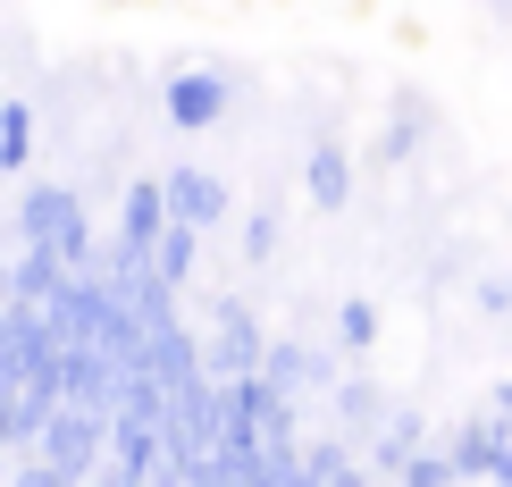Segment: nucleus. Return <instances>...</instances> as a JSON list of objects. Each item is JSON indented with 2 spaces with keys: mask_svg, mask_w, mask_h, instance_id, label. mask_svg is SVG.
<instances>
[{
  "mask_svg": "<svg viewBox=\"0 0 512 487\" xmlns=\"http://www.w3.org/2000/svg\"><path fill=\"white\" fill-rule=\"evenodd\" d=\"M17 244H51L68 269H93L101 252H93V227H84V202H76V185H42L26 177L17 185Z\"/></svg>",
  "mask_w": 512,
  "mask_h": 487,
  "instance_id": "obj_1",
  "label": "nucleus"
},
{
  "mask_svg": "<svg viewBox=\"0 0 512 487\" xmlns=\"http://www.w3.org/2000/svg\"><path fill=\"white\" fill-rule=\"evenodd\" d=\"M210 378H252L269 362V336H261V311L244 303V294H219L210 303Z\"/></svg>",
  "mask_w": 512,
  "mask_h": 487,
  "instance_id": "obj_2",
  "label": "nucleus"
},
{
  "mask_svg": "<svg viewBox=\"0 0 512 487\" xmlns=\"http://www.w3.org/2000/svg\"><path fill=\"white\" fill-rule=\"evenodd\" d=\"M227 84H236V68H177L168 76V126H185V135H210V126L227 118Z\"/></svg>",
  "mask_w": 512,
  "mask_h": 487,
  "instance_id": "obj_3",
  "label": "nucleus"
},
{
  "mask_svg": "<svg viewBox=\"0 0 512 487\" xmlns=\"http://www.w3.org/2000/svg\"><path fill=\"white\" fill-rule=\"evenodd\" d=\"M168 210H177V219H194V227H227L236 194H227V177H210V168H194V160H177V168H168Z\"/></svg>",
  "mask_w": 512,
  "mask_h": 487,
  "instance_id": "obj_4",
  "label": "nucleus"
},
{
  "mask_svg": "<svg viewBox=\"0 0 512 487\" xmlns=\"http://www.w3.org/2000/svg\"><path fill=\"white\" fill-rule=\"evenodd\" d=\"M168 219H177V210H168V177H135V185L118 194V236H126V244L152 252V244L168 236Z\"/></svg>",
  "mask_w": 512,
  "mask_h": 487,
  "instance_id": "obj_5",
  "label": "nucleus"
},
{
  "mask_svg": "<svg viewBox=\"0 0 512 487\" xmlns=\"http://www.w3.org/2000/svg\"><path fill=\"white\" fill-rule=\"evenodd\" d=\"M261 370H269V378H277V387H286V395L336 387V362H328V353H311L303 336H269V362H261Z\"/></svg>",
  "mask_w": 512,
  "mask_h": 487,
  "instance_id": "obj_6",
  "label": "nucleus"
},
{
  "mask_svg": "<svg viewBox=\"0 0 512 487\" xmlns=\"http://www.w3.org/2000/svg\"><path fill=\"white\" fill-rule=\"evenodd\" d=\"M68 278H76V269L59 261L51 244H17V261H9V294H17V303H51Z\"/></svg>",
  "mask_w": 512,
  "mask_h": 487,
  "instance_id": "obj_7",
  "label": "nucleus"
},
{
  "mask_svg": "<svg viewBox=\"0 0 512 487\" xmlns=\"http://www.w3.org/2000/svg\"><path fill=\"white\" fill-rule=\"evenodd\" d=\"M420 446H429V420L420 412H387V429H378V454H370V471L378 479H403L420 462Z\"/></svg>",
  "mask_w": 512,
  "mask_h": 487,
  "instance_id": "obj_8",
  "label": "nucleus"
},
{
  "mask_svg": "<svg viewBox=\"0 0 512 487\" xmlns=\"http://www.w3.org/2000/svg\"><path fill=\"white\" fill-rule=\"evenodd\" d=\"M303 185H311V202H319V210H345V202H353V160H345V143L319 135V143H311V160H303Z\"/></svg>",
  "mask_w": 512,
  "mask_h": 487,
  "instance_id": "obj_9",
  "label": "nucleus"
},
{
  "mask_svg": "<svg viewBox=\"0 0 512 487\" xmlns=\"http://www.w3.org/2000/svg\"><path fill=\"white\" fill-rule=\"evenodd\" d=\"M0 168H9V177H26V168H34V101L26 93L0 101Z\"/></svg>",
  "mask_w": 512,
  "mask_h": 487,
  "instance_id": "obj_10",
  "label": "nucleus"
},
{
  "mask_svg": "<svg viewBox=\"0 0 512 487\" xmlns=\"http://www.w3.org/2000/svg\"><path fill=\"white\" fill-rule=\"evenodd\" d=\"M202 236H210V227H194V219H168V236L152 244V261H160V278H168V286H185V278H194Z\"/></svg>",
  "mask_w": 512,
  "mask_h": 487,
  "instance_id": "obj_11",
  "label": "nucleus"
},
{
  "mask_svg": "<svg viewBox=\"0 0 512 487\" xmlns=\"http://www.w3.org/2000/svg\"><path fill=\"white\" fill-rule=\"evenodd\" d=\"M370 462L353 454V437H311L303 446V479H361Z\"/></svg>",
  "mask_w": 512,
  "mask_h": 487,
  "instance_id": "obj_12",
  "label": "nucleus"
},
{
  "mask_svg": "<svg viewBox=\"0 0 512 487\" xmlns=\"http://www.w3.org/2000/svg\"><path fill=\"white\" fill-rule=\"evenodd\" d=\"M336 345H345L353 362L378 345V303H370V294H345V303H336Z\"/></svg>",
  "mask_w": 512,
  "mask_h": 487,
  "instance_id": "obj_13",
  "label": "nucleus"
},
{
  "mask_svg": "<svg viewBox=\"0 0 512 487\" xmlns=\"http://www.w3.org/2000/svg\"><path fill=\"white\" fill-rule=\"evenodd\" d=\"M336 412H345L353 429H387V395H378L370 378H336Z\"/></svg>",
  "mask_w": 512,
  "mask_h": 487,
  "instance_id": "obj_14",
  "label": "nucleus"
},
{
  "mask_svg": "<svg viewBox=\"0 0 512 487\" xmlns=\"http://www.w3.org/2000/svg\"><path fill=\"white\" fill-rule=\"evenodd\" d=\"M236 227H244V236H236L244 261H269V252H277V210H244Z\"/></svg>",
  "mask_w": 512,
  "mask_h": 487,
  "instance_id": "obj_15",
  "label": "nucleus"
},
{
  "mask_svg": "<svg viewBox=\"0 0 512 487\" xmlns=\"http://www.w3.org/2000/svg\"><path fill=\"white\" fill-rule=\"evenodd\" d=\"M403 143H420V110H412V101H395V118H387V143H378V152H387V160H403Z\"/></svg>",
  "mask_w": 512,
  "mask_h": 487,
  "instance_id": "obj_16",
  "label": "nucleus"
},
{
  "mask_svg": "<svg viewBox=\"0 0 512 487\" xmlns=\"http://www.w3.org/2000/svg\"><path fill=\"white\" fill-rule=\"evenodd\" d=\"M479 311H487V320H504V311H512V278H487L479 286Z\"/></svg>",
  "mask_w": 512,
  "mask_h": 487,
  "instance_id": "obj_17",
  "label": "nucleus"
}]
</instances>
